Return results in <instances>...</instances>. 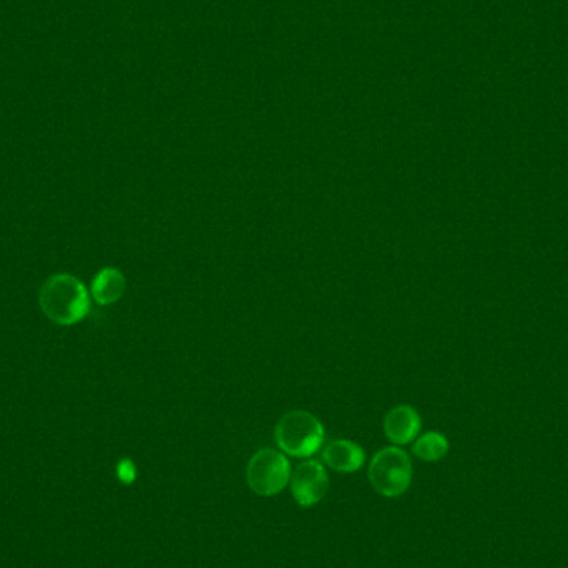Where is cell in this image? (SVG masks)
<instances>
[{"label":"cell","mask_w":568,"mask_h":568,"mask_svg":"<svg viewBox=\"0 0 568 568\" xmlns=\"http://www.w3.org/2000/svg\"><path fill=\"white\" fill-rule=\"evenodd\" d=\"M323 422L308 411H289L276 422L275 441L291 457H311L323 447Z\"/></svg>","instance_id":"obj_1"},{"label":"cell","mask_w":568,"mask_h":568,"mask_svg":"<svg viewBox=\"0 0 568 568\" xmlns=\"http://www.w3.org/2000/svg\"><path fill=\"white\" fill-rule=\"evenodd\" d=\"M45 314L59 324H74L89 311V293L72 276H54L40 293Z\"/></svg>","instance_id":"obj_2"},{"label":"cell","mask_w":568,"mask_h":568,"mask_svg":"<svg viewBox=\"0 0 568 568\" xmlns=\"http://www.w3.org/2000/svg\"><path fill=\"white\" fill-rule=\"evenodd\" d=\"M368 477L373 489L384 497L406 494L412 482L411 457L401 447H384L374 454Z\"/></svg>","instance_id":"obj_3"},{"label":"cell","mask_w":568,"mask_h":568,"mask_svg":"<svg viewBox=\"0 0 568 568\" xmlns=\"http://www.w3.org/2000/svg\"><path fill=\"white\" fill-rule=\"evenodd\" d=\"M291 479V464L284 452L270 447L253 454L246 467V482L256 495L273 497L283 492Z\"/></svg>","instance_id":"obj_4"},{"label":"cell","mask_w":568,"mask_h":568,"mask_svg":"<svg viewBox=\"0 0 568 568\" xmlns=\"http://www.w3.org/2000/svg\"><path fill=\"white\" fill-rule=\"evenodd\" d=\"M291 494L301 507H313L329 490L328 472L318 461H304L291 472Z\"/></svg>","instance_id":"obj_5"},{"label":"cell","mask_w":568,"mask_h":568,"mask_svg":"<svg viewBox=\"0 0 568 568\" xmlns=\"http://www.w3.org/2000/svg\"><path fill=\"white\" fill-rule=\"evenodd\" d=\"M382 427H384L387 441L396 446H406L419 437L422 429L421 414L417 412L416 407L399 404L387 412Z\"/></svg>","instance_id":"obj_6"},{"label":"cell","mask_w":568,"mask_h":568,"mask_svg":"<svg viewBox=\"0 0 568 568\" xmlns=\"http://www.w3.org/2000/svg\"><path fill=\"white\" fill-rule=\"evenodd\" d=\"M323 461L326 466L341 474H353L364 466L366 452L363 447L348 439L329 442L323 449Z\"/></svg>","instance_id":"obj_7"},{"label":"cell","mask_w":568,"mask_h":568,"mask_svg":"<svg viewBox=\"0 0 568 568\" xmlns=\"http://www.w3.org/2000/svg\"><path fill=\"white\" fill-rule=\"evenodd\" d=\"M127 288L125 276L115 268H105L95 276L92 294L98 304H112L122 298Z\"/></svg>","instance_id":"obj_8"},{"label":"cell","mask_w":568,"mask_h":568,"mask_svg":"<svg viewBox=\"0 0 568 568\" xmlns=\"http://www.w3.org/2000/svg\"><path fill=\"white\" fill-rule=\"evenodd\" d=\"M449 452V441L441 432L431 431L417 437L412 446V454L424 462H437Z\"/></svg>","instance_id":"obj_9"},{"label":"cell","mask_w":568,"mask_h":568,"mask_svg":"<svg viewBox=\"0 0 568 568\" xmlns=\"http://www.w3.org/2000/svg\"><path fill=\"white\" fill-rule=\"evenodd\" d=\"M118 475L120 479L125 480V482H132L135 479V467H133L132 462L123 461L120 466H118Z\"/></svg>","instance_id":"obj_10"}]
</instances>
